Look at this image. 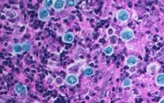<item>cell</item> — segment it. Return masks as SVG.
Returning <instances> with one entry per match:
<instances>
[{"instance_id": "obj_17", "label": "cell", "mask_w": 164, "mask_h": 103, "mask_svg": "<svg viewBox=\"0 0 164 103\" xmlns=\"http://www.w3.org/2000/svg\"><path fill=\"white\" fill-rule=\"evenodd\" d=\"M55 82H56V84L57 86H62V85H63L65 80L63 79L62 77H56V80H55Z\"/></svg>"}, {"instance_id": "obj_9", "label": "cell", "mask_w": 164, "mask_h": 103, "mask_svg": "<svg viewBox=\"0 0 164 103\" xmlns=\"http://www.w3.org/2000/svg\"><path fill=\"white\" fill-rule=\"evenodd\" d=\"M74 39V35L73 33L67 32L63 36V41L66 43H71Z\"/></svg>"}, {"instance_id": "obj_7", "label": "cell", "mask_w": 164, "mask_h": 103, "mask_svg": "<svg viewBox=\"0 0 164 103\" xmlns=\"http://www.w3.org/2000/svg\"><path fill=\"white\" fill-rule=\"evenodd\" d=\"M14 90L16 93L19 95H22L27 93V88L23 85L22 83H18L14 87Z\"/></svg>"}, {"instance_id": "obj_18", "label": "cell", "mask_w": 164, "mask_h": 103, "mask_svg": "<svg viewBox=\"0 0 164 103\" xmlns=\"http://www.w3.org/2000/svg\"><path fill=\"white\" fill-rule=\"evenodd\" d=\"M77 2L74 1V0H67L66 1V4L67 6H69V7H73V6L76 5Z\"/></svg>"}, {"instance_id": "obj_8", "label": "cell", "mask_w": 164, "mask_h": 103, "mask_svg": "<svg viewBox=\"0 0 164 103\" xmlns=\"http://www.w3.org/2000/svg\"><path fill=\"white\" fill-rule=\"evenodd\" d=\"M159 69V66L157 63H151L147 67V72L150 74H153L156 73Z\"/></svg>"}, {"instance_id": "obj_12", "label": "cell", "mask_w": 164, "mask_h": 103, "mask_svg": "<svg viewBox=\"0 0 164 103\" xmlns=\"http://www.w3.org/2000/svg\"><path fill=\"white\" fill-rule=\"evenodd\" d=\"M13 52L17 53V54H20L23 52V47H22V45L21 44H16L13 46Z\"/></svg>"}, {"instance_id": "obj_6", "label": "cell", "mask_w": 164, "mask_h": 103, "mask_svg": "<svg viewBox=\"0 0 164 103\" xmlns=\"http://www.w3.org/2000/svg\"><path fill=\"white\" fill-rule=\"evenodd\" d=\"M38 17L42 21H47L49 18V13L45 8H41L38 11Z\"/></svg>"}, {"instance_id": "obj_14", "label": "cell", "mask_w": 164, "mask_h": 103, "mask_svg": "<svg viewBox=\"0 0 164 103\" xmlns=\"http://www.w3.org/2000/svg\"><path fill=\"white\" fill-rule=\"evenodd\" d=\"M113 48L111 45H107L106 47L104 49V53L106 56H111L112 54L113 53Z\"/></svg>"}, {"instance_id": "obj_19", "label": "cell", "mask_w": 164, "mask_h": 103, "mask_svg": "<svg viewBox=\"0 0 164 103\" xmlns=\"http://www.w3.org/2000/svg\"><path fill=\"white\" fill-rule=\"evenodd\" d=\"M159 103H164V98H162L161 100L159 102Z\"/></svg>"}, {"instance_id": "obj_10", "label": "cell", "mask_w": 164, "mask_h": 103, "mask_svg": "<svg viewBox=\"0 0 164 103\" xmlns=\"http://www.w3.org/2000/svg\"><path fill=\"white\" fill-rule=\"evenodd\" d=\"M155 84L158 86H164V74H159L155 77Z\"/></svg>"}, {"instance_id": "obj_11", "label": "cell", "mask_w": 164, "mask_h": 103, "mask_svg": "<svg viewBox=\"0 0 164 103\" xmlns=\"http://www.w3.org/2000/svg\"><path fill=\"white\" fill-rule=\"evenodd\" d=\"M83 73L85 77H91L94 74V70L90 66H87L84 69Z\"/></svg>"}, {"instance_id": "obj_5", "label": "cell", "mask_w": 164, "mask_h": 103, "mask_svg": "<svg viewBox=\"0 0 164 103\" xmlns=\"http://www.w3.org/2000/svg\"><path fill=\"white\" fill-rule=\"evenodd\" d=\"M139 62V59L135 56H130L125 60V65L128 66H134L137 65Z\"/></svg>"}, {"instance_id": "obj_2", "label": "cell", "mask_w": 164, "mask_h": 103, "mask_svg": "<svg viewBox=\"0 0 164 103\" xmlns=\"http://www.w3.org/2000/svg\"><path fill=\"white\" fill-rule=\"evenodd\" d=\"M130 18V13L126 9H120L117 13V21L120 23H125Z\"/></svg>"}, {"instance_id": "obj_3", "label": "cell", "mask_w": 164, "mask_h": 103, "mask_svg": "<svg viewBox=\"0 0 164 103\" xmlns=\"http://www.w3.org/2000/svg\"><path fill=\"white\" fill-rule=\"evenodd\" d=\"M65 83L70 86L76 85L78 83V77L75 74H68L65 78Z\"/></svg>"}, {"instance_id": "obj_13", "label": "cell", "mask_w": 164, "mask_h": 103, "mask_svg": "<svg viewBox=\"0 0 164 103\" xmlns=\"http://www.w3.org/2000/svg\"><path fill=\"white\" fill-rule=\"evenodd\" d=\"M121 85L123 88H129L132 85V80L129 78H126L124 79L121 83Z\"/></svg>"}, {"instance_id": "obj_16", "label": "cell", "mask_w": 164, "mask_h": 103, "mask_svg": "<svg viewBox=\"0 0 164 103\" xmlns=\"http://www.w3.org/2000/svg\"><path fill=\"white\" fill-rule=\"evenodd\" d=\"M53 4H54V0H45L43 2V6L45 9L51 8L52 6H53Z\"/></svg>"}, {"instance_id": "obj_1", "label": "cell", "mask_w": 164, "mask_h": 103, "mask_svg": "<svg viewBox=\"0 0 164 103\" xmlns=\"http://www.w3.org/2000/svg\"><path fill=\"white\" fill-rule=\"evenodd\" d=\"M120 39L123 41H128L130 40H131L134 36H135V34H134V31L133 30L130 29V28H125L123 29L121 32H120Z\"/></svg>"}, {"instance_id": "obj_4", "label": "cell", "mask_w": 164, "mask_h": 103, "mask_svg": "<svg viewBox=\"0 0 164 103\" xmlns=\"http://www.w3.org/2000/svg\"><path fill=\"white\" fill-rule=\"evenodd\" d=\"M66 5L67 4H66V1L65 0H55L53 7L56 11L60 12V11L64 9Z\"/></svg>"}, {"instance_id": "obj_15", "label": "cell", "mask_w": 164, "mask_h": 103, "mask_svg": "<svg viewBox=\"0 0 164 103\" xmlns=\"http://www.w3.org/2000/svg\"><path fill=\"white\" fill-rule=\"evenodd\" d=\"M22 47H23V52H28L31 49V44L30 43L29 41H25L22 43Z\"/></svg>"}]
</instances>
